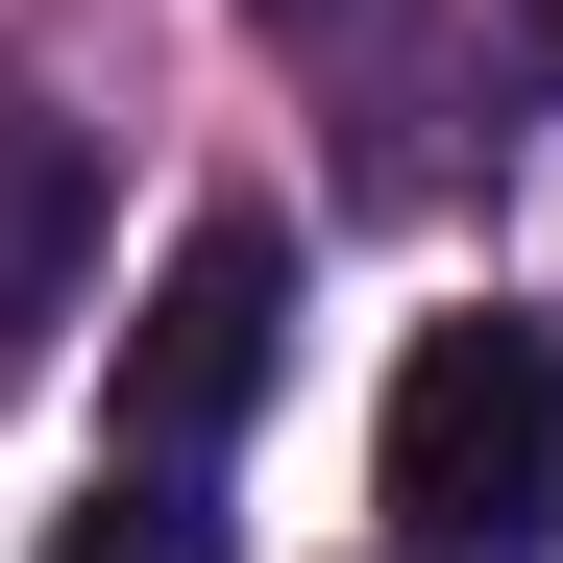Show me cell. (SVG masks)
Instances as JSON below:
<instances>
[{"label": "cell", "instance_id": "obj_2", "mask_svg": "<svg viewBox=\"0 0 563 563\" xmlns=\"http://www.w3.org/2000/svg\"><path fill=\"white\" fill-rule=\"evenodd\" d=\"M269 343H295V221H197L147 269V319H123V441L147 465H221L245 393H269Z\"/></svg>", "mask_w": 563, "mask_h": 563}, {"label": "cell", "instance_id": "obj_6", "mask_svg": "<svg viewBox=\"0 0 563 563\" xmlns=\"http://www.w3.org/2000/svg\"><path fill=\"white\" fill-rule=\"evenodd\" d=\"M490 74H515V99H563V0H515V49H490Z\"/></svg>", "mask_w": 563, "mask_h": 563}, {"label": "cell", "instance_id": "obj_5", "mask_svg": "<svg viewBox=\"0 0 563 563\" xmlns=\"http://www.w3.org/2000/svg\"><path fill=\"white\" fill-rule=\"evenodd\" d=\"M49 563H221V515H197V465H123V490H74Z\"/></svg>", "mask_w": 563, "mask_h": 563}, {"label": "cell", "instance_id": "obj_3", "mask_svg": "<svg viewBox=\"0 0 563 563\" xmlns=\"http://www.w3.org/2000/svg\"><path fill=\"white\" fill-rule=\"evenodd\" d=\"M269 49L319 74V99L367 123V197H417L441 172V123H465V74H441V0H245Z\"/></svg>", "mask_w": 563, "mask_h": 563}, {"label": "cell", "instance_id": "obj_1", "mask_svg": "<svg viewBox=\"0 0 563 563\" xmlns=\"http://www.w3.org/2000/svg\"><path fill=\"white\" fill-rule=\"evenodd\" d=\"M393 515H417V563H539L563 539V319H441L417 367H393Z\"/></svg>", "mask_w": 563, "mask_h": 563}, {"label": "cell", "instance_id": "obj_4", "mask_svg": "<svg viewBox=\"0 0 563 563\" xmlns=\"http://www.w3.org/2000/svg\"><path fill=\"white\" fill-rule=\"evenodd\" d=\"M74 245H99V123H49L25 74H0V343L74 295Z\"/></svg>", "mask_w": 563, "mask_h": 563}]
</instances>
